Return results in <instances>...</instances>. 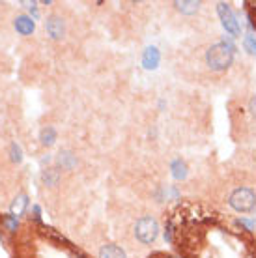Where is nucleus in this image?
<instances>
[{
  "label": "nucleus",
  "instance_id": "2eb2a0df",
  "mask_svg": "<svg viewBox=\"0 0 256 258\" xmlns=\"http://www.w3.org/2000/svg\"><path fill=\"white\" fill-rule=\"evenodd\" d=\"M243 47L245 51L249 52V54H252V56H256V36L254 34H247L243 38Z\"/></svg>",
  "mask_w": 256,
  "mask_h": 258
},
{
  "label": "nucleus",
  "instance_id": "f03ea898",
  "mask_svg": "<svg viewBox=\"0 0 256 258\" xmlns=\"http://www.w3.org/2000/svg\"><path fill=\"white\" fill-rule=\"evenodd\" d=\"M135 236L137 239L144 243V245H152L157 236H159V225H157V221L154 217H141V219L137 221V225H135Z\"/></svg>",
  "mask_w": 256,
  "mask_h": 258
},
{
  "label": "nucleus",
  "instance_id": "f8f14e48",
  "mask_svg": "<svg viewBox=\"0 0 256 258\" xmlns=\"http://www.w3.org/2000/svg\"><path fill=\"white\" fill-rule=\"evenodd\" d=\"M174 6L178 8V10L181 13H187V15H191V13H197V12H199L200 2H193V0H183V2H174Z\"/></svg>",
  "mask_w": 256,
  "mask_h": 258
},
{
  "label": "nucleus",
  "instance_id": "0eeeda50",
  "mask_svg": "<svg viewBox=\"0 0 256 258\" xmlns=\"http://www.w3.org/2000/svg\"><path fill=\"white\" fill-rule=\"evenodd\" d=\"M159 51L155 47H148L146 51H144V56H142V66L146 70H155L159 66Z\"/></svg>",
  "mask_w": 256,
  "mask_h": 258
},
{
  "label": "nucleus",
  "instance_id": "20e7f679",
  "mask_svg": "<svg viewBox=\"0 0 256 258\" xmlns=\"http://www.w3.org/2000/svg\"><path fill=\"white\" fill-rule=\"evenodd\" d=\"M217 13H219V17H221V25H223L224 30L230 34L232 38H237V36L241 34V26L237 23V17H236V13L232 12V8L228 6L226 2H219Z\"/></svg>",
  "mask_w": 256,
  "mask_h": 258
},
{
  "label": "nucleus",
  "instance_id": "7ed1b4c3",
  "mask_svg": "<svg viewBox=\"0 0 256 258\" xmlns=\"http://www.w3.org/2000/svg\"><path fill=\"white\" fill-rule=\"evenodd\" d=\"M228 204L239 213L250 212V210L256 206V195H254V191H250V189H247V187L236 189V191L230 195Z\"/></svg>",
  "mask_w": 256,
  "mask_h": 258
},
{
  "label": "nucleus",
  "instance_id": "dca6fc26",
  "mask_svg": "<svg viewBox=\"0 0 256 258\" xmlns=\"http://www.w3.org/2000/svg\"><path fill=\"white\" fill-rule=\"evenodd\" d=\"M4 225L8 226V230H10V232H15V230H17V219H15V215L6 217V219H4Z\"/></svg>",
  "mask_w": 256,
  "mask_h": 258
},
{
  "label": "nucleus",
  "instance_id": "f257e3e1",
  "mask_svg": "<svg viewBox=\"0 0 256 258\" xmlns=\"http://www.w3.org/2000/svg\"><path fill=\"white\" fill-rule=\"evenodd\" d=\"M234 51L236 47L232 45V41H221L208 49L206 52V64L210 66L213 71H223L230 68L234 62Z\"/></svg>",
  "mask_w": 256,
  "mask_h": 258
},
{
  "label": "nucleus",
  "instance_id": "423d86ee",
  "mask_svg": "<svg viewBox=\"0 0 256 258\" xmlns=\"http://www.w3.org/2000/svg\"><path fill=\"white\" fill-rule=\"evenodd\" d=\"M13 26H15V30H17L21 36H30V34L36 30V23H34V19L28 17V15H17L15 21H13Z\"/></svg>",
  "mask_w": 256,
  "mask_h": 258
},
{
  "label": "nucleus",
  "instance_id": "39448f33",
  "mask_svg": "<svg viewBox=\"0 0 256 258\" xmlns=\"http://www.w3.org/2000/svg\"><path fill=\"white\" fill-rule=\"evenodd\" d=\"M45 30L51 39H62L66 36V23L60 15H49L45 21Z\"/></svg>",
  "mask_w": 256,
  "mask_h": 258
},
{
  "label": "nucleus",
  "instance_id": "a211bd4d",
  "mask_svg": "<svg viewBox=\"0 0 256 258\" xmlns=\"http://www.w3.org/2000/svg\"><path fill=\"white\" fill-rule=\"evenodd\" d=\"M249 110H250V114L252 116H256V96L250 99V103H249Z\"/></svg>",
  "mask_w": 256,
  "mask_h": 258
},
{
  "label": "nucleus",
  "instance_id": "f3484780",
  "mask_svg": "<svg viewBox=\"0 0 256 258\" xmlns=\"http://www.w3.org/2000/svg\"><path fill=\"white\" fill-rule=\"evenodd\" d=\"M23 159V155H21V148L17 144H12V161L19 163Z\"/></svg>",
  "mask_w": 256,
  "mask_h": 258
},
{
  "label": "nucleus",
  "instance_id": "9d476101",
  "mask_svg": "<svg viewBox=\"0 0 256 258\" xmlns=\"http://www.w3.org/2000/svg\"><path fill=\"white\" fill-rule=\"evenodd\" d=\"M39 141L43 146H52L54 142H56V129L51 127V125H47V127L41 129V133H39Z\"/></svg>",
  "mask_w": 256,
  "mask_h": 258
},
{
  "label": "nucleus",
  "instance_id": "1a4fd4ad",
  "mask_svg": "<svg viewBox=\"0 0 256 258\" xmlns=\"http://www.w3.org/2000/svg\"><path fill=\"white\" fill-rule=\"evenodd\" d=\"M58 165L62 168H66V170H71V168L77 165V157L71 154V152L64 150V152L58 154Z\"/></svg>",
  "mask_w": 256,
  "mask_h": 258
},
{
  "label": "nucleus",
  "instance_id": "ddd939ff",
  "mask_svg": "<svg viewBox=\"0 0 256 258\" xmlns=\"http://www.w3.org/2000/svg\"><path fill=\"white\" fill-rule=\"evenodd\" d=\"M172 176L176 180H185L187 178V165L181 159L172 161Z\"/></svg>",
  "mask_w": 256,
  "mask_h": 258
},
{
  "label": "nucleus",
  "instance_id": "4468645a",
  "mask_svg": "<svg viewBox=\"0 0 256 258\" xmlns=\"http://www.w3.org/2000/svg\"><path fill=\"white\" fill-rule=\"evenodd\" d=\"M26 206H28V199H26V195H19V197L12 202V213L17 217V215H21V213L25 212Z\"/></svg>",
  "mask_w": 256,
  "mask_h": 258
},
{
  "label": "nucleus",
  "instance_id": "9b49d317",
  "mask_svg": "<svg viewBox=\"0 0 256 258\" xmlns=\"http://www.w3.org/2000/svg\"><path fill=\"white\" fill-rule=\"evenodd\" d=\"M41 180H43L45 185H49V187H54L60 180V172H58L56 168H45L43 174H41Z\"/></svg>",
  "mask_w": 256,
  "mask_h": 258
},
{
  "label": "nucleus",
  "instance_id": "6e6552de",
  "mask_svg": "<svg viewBox=\"0 0 256 258\" xmlns=\"http://www.w3.org/2000/svg\"><path fill=\"white\" fill-rule=\"evenodd\" d=\"M99 258H127V254H125L122 247L109 243V245H103L99 249Z\"/></svg>",
  "mask_w": 256,
  "mask_h": 258
}]
</instances>
